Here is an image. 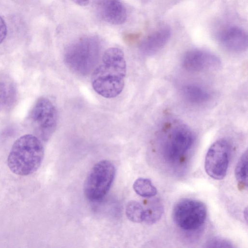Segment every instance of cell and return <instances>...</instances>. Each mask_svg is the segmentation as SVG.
Listing matches in <instances>:
<instances>
[{"label": "cell", "instance_id": "7c38bea8", "mask_svg": "<svg viewBox=\"0 0 248 248\" xmlns=\"http://www.w3.org/2000/svg\"><path fill=\"white\" fill-rule=\"evenodd\" d=\"M171 35V30L167 26H161L146 36L140 45V51L144 55H152L158 52L166 44Z\"/></svg>", "mask_w": 248, "mask_h": 248}, {"label": "cell", "instance_id": "5b68a950", "mask_svg": "<svg viewBox=\"0 0 248 248\" xmlns=\"http://www.w3.org/2000/svg\"><path fill=\"white\" fill-rule=\"evenodd\" d=\"M207 208L202 202L184 199L178 202L172 211V218L180 229L192 231L200 228L204 223Z\"/></svg>", "mask_w": 248, "mask_h": 248}, {"label": "cell", "instance_id": "7a4b0ae2", "mask_svg": "<svg viewBox=\"0 0 248 248\" xmlns=\"http://www.w3.org/2000/svg\"><path fill=\"white\" fill-rule=\"evenodd\" d=\"M44 156V149L36 136L26 134L14 143L7 158L11 171L18 175L27 176L40 167Z\"/></svg>", "mask_w": 248, "mask_h": 248}, {"label": "cell", "instance_id": "ffe728a7", "mask_svg": "<svg viewBox=\"0 0 248 248\" xmlns=\"http://www.w3.org/2000/svg\"><path fill=\"white\" fill-rule=\"evenodd\" d=\"M7 27L3 18L0 16V44L4 40L7 35Z\"/></svg>", "mask_w": 248, "mask_h": 248}, {"label": "cell", "instance_id": "8992f818", "mask_svg": "<svg viewBox=\"0 0 248 248\" xmlns=\"http://www.w3.org/2000/svg\"><path fill=\"white\" fill-rule=\"evenodd\" d=\"M29 120L37 136L46 141L52 136L57 126L58 114L56 108L48 99L41 97L33 107Z\"/></svg>", "mask_w": 248, "mask_h": 248}, {"label": "cell", "instance_id": "6da1fadb", "mask_svg": "<svg viewBox=\"0 0 248 248\" xmlns=\"http://www.w3.org/2000/svg\"><path fill=\"white\" fill-rule=\"evenodd\" d=\"M126 65L123 51L117 47L106 50L100 64L94 69L92 85L98 94L106 98L119 95L124 86Z\"/></svg>", "mask_w": 248, "mask_h": 248}, {"label": "cell", "instance_id": "5bb4252c", "mask_svg": "<svg viewBox=\"0 0 248 248\" xmlns=\"http://www.w3.org/2000/svg\"><path fill=\"white\" fill-rule=\"evenodd\" d=\"M16 90L8 78L0 77V110L10 106L14 101Z\"/></svg>", "mask_w": 248, "mask_h": 248}, {"label": "cell", "instance_id": "e0dca14e", "mask_svg": "<svg viewBox=\"0 0 248 248\" xmlns=\"http://www.w3.org/2000/svg\"><path fill=\"white\" fill-rule=\"evenodd\" d=\"M125 214L128 219L135 223L143 221L144 209L139 202L130 201L126 204Z\"/></svg>", "mask_w": 248, "mask_h": 248}, {"label": "cell", "instance_id": "3957f363", "mask_svg": "<svg viewBox=\"0 0 248 248\" xmlns=\"http://www.w3.org/2000/svg\"><path fill=\"white\" fill-rule=\"evenodd\" d=\"M100 46L93 37L81 38L70 45L65 51L64 61L73 72L81 75L90 74L98 62Z\"/></svg>", "mask_w": 248, "mask_h": 248}, {"label": "cell", "instance_id": "ba28073f", "mask_svg": "<svg viewBox=\"0 0 248 248\" xmlns=\"http://www.w3.org/2000/svg\"><path fill=\"white\" fill-rule=\"evenodd\" d=\"M230 146L227 141L219 140L208 149L204 161L207 174L213 179L221 180L227 172L230 155Z\"/></svg>", "mask_w": 248, "mask_h": 248}, {"label": "cell", "instance_id": "ac0fdd59", "mask_svg": "<svg viewBox=\"0 0 248 248\" xmlns=\"http://www.w3.org/2000/svg\"><path fill=\"white\" fill-rule=\"evenodd\" d=\"M163 213V207L158 201H155L144 209L143 222L153 224L159 220Z\"/></svg>", "mask_w": 248, "mask_h": 248}, {"label": "cell", "instance_id": "9c48e42d", "mask_svg": "<svg viewBox=\"0 0 248 248\" xmlns=\"http://www.w3.org/2000/svg\"><path fill=\"white\" fill-rule=\"evenodd\" d=\"M182 63L186 70L197 72L217 67L220 61L216 55L211 52L195 49L185 53Z\"/></svg>", "mask_w": 248, "mask_h": 248}, {"label": "cell", "instance_id": "8fae6325", "mask_svg": "<svg viewBox=\"0 0 248 248\" xmlns=\"http://www.w3.org/2000/svg\"><path fill=\"white\" fill-rule=\"evenodd\" d=\"M97 8L101 18L110 24L120 25L126 20V10L121 0H99Z\"/></svg>", "mask_w": 248, "mask_h": 248}, {"label": "cell", "instance_id": "30bf717a", "mask_svg": "<svg viewBox=\"0 0 248 248\" xmlns=\"http://www.w3.org/2000/svg\"><path fill=\"white\" fill-rule=\"evenodd\" d=\"M217 39L226 49L233 52L244 51L248 46V36L242 29L235 26L227 27L217 35Z\"/></svg>", "mask_w": 248, "mask_h": 248}, {"label": "cell", "instance_id": "d6986e66", "mask_svg": "<svg viewBox=\"0 0 248 248\" xmlns=\"http://www.w3.org/2000/svg\"><path fill=\"white\" fill-rule=\"evenodd\" d=\"M207 247L210 248H232V244L224 239L219 238H214L209 240L206 243Z\"/></svg>", "mask_w": 248, "mask_h": 248}, {"label": "cell", "instance_id": "52a82bcc", "mask_svg": "<svg viewBox=\"0 0 248 248\" xmlns=\"http://www.w3.org/2000/svg\"><path fill=\"white\" fill-rule=\"evenodd\" d=\"M194 135L186 125L178 124L169 132L163 147L165 159L172 163L178 162L184 158L192 148Z\"/></svg>", "mask_w": 248, "mask_h": 248}, {"label": "cell", "instance_id": "7402d4cb", "mask_svg": "<svg viewBox=\"0 0 248 248\" xmlns=\"http://www.w3.org/2000/svg\"><path fill=\"white\" fill-rule=\"evenodd\" d=\"M248 211L247 209L246 208L244 212V217L245 218L246 221L247 222V218H248Z\"/></svg>", "mask_w": 248, "mask_h": 248}, {"label": "cell", "instance_id": "4fadbf2b", "mask_svg": "<svg viewBox=\"0 0 248 248\" xmlns=\"http://www.w3.org/2000/svg\"><path fill=\"white\" fill-rule=\"evenodd\" d=\"M182 94L188 102L194 104H201L207 102L210 95L203 87L190 84L185 85L182 88Z\"/></svg>", "mask_w": 248, "mask_h": 248}, {"label": "cell", "instance_id": "9a60e30c", "mask_svg": "<svg viewBox=\"0 0 248 248\" xmlns=\"http://www.w3.org/2000/svg\"><path fill=\"white\" fill-rule=\"evenodd\" d=\"M133 189L139 196L144 198H150L157 194V189L150 180L145 178H139L135 181Z\"/></svg>", "mask_w": 248, "mask_h": 248}, {"label": "cell", "instance_id": "2e32d148", "mask_svg": "<svg viewBox=\"0 0 248 248\" xmlns=\"http://www.w3.org/2000/svg\"><path fill=\"white\" fill-rule=\"evenodd\" d=\"M235 176L239 186L243 188L248 186V151L240 157L235 169Z\"/></svg>", "mask_w": 248, "mask_h": 248}, {"label": "cell", "instance_id": "277c9868", "mask_svg": "<svg viewBox=\"0 0 248 248\" xmlns=\"http://www.w3.org/2000/svg\"><path fill=\"white\" fill-rule=\"evenodd\" d=\"M116 174L114 164L107 160L97 162L92 168L85 180L84 193L92 201L103 198L109 191Z\"/></svg>", "mask_w": 248, "mask_h": 248}, {"label": "cell", "instance_id": "44dd1931", "mask_svg": "<svg viewBox=\"0 0 248 248\" xmlns=\"http://www.w3.org/2000/svg\"><path fill=\"white\" fill-rule=\"evenodd\" d=\"M75 3L80 6H86L90 2V0H72Z\"/></svg>", "mask_w": 248, "mask_h": 248}]
</instances>
